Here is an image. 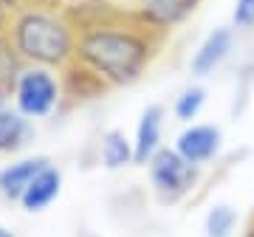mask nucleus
Here are the masks:
<instances>
[{"instance_id":"nucleus-1","label":"nucleus","mask_w":254,"mask_h":237,"mask_svg":"<svg viewBox=\"0 0 254 237\" xmlns=\"http://www.w3.org/2000/svg\"><path fill=\"white\" fill-rule=\"evenodd\" d=\"M76 23L73 62L96 73L110 91H122L144 79L167 40L110 0H68Z\"/></svg>"},{"instance_id":"nucleus-2","label":"nucleus","mask_w":254,"mask_h":237,"mask_svg":"<svg viewBox=\"0 0 254 237\" xmlns=\"http://www.w3.org/2000/svg\"><path fill=\"white\" fill-rule=\"evenodd\" d=\"M6 37L23 65L65 71L76 54V23L68 0H28L9 17Z\"/></svg>"},{"instance_id":"nucleus-3","label":"nucleus","mask_w":254,"mask_h":237,"mask_svg":"<svg viewBox=\"0 0 254 237\" xmlns=\"http://www.w3.org/2000/svg\"><path fill=\"white\" fill-rule=\"evenodd\" d=\"M9 105L28 121L60 116L63 110H68L63 71L43 65H23L9 88Z\"/></svg>"},{"instance_id":"nucleus-4","label":"nucleus","mask_w":254,"mask_h":237,"mask_svg":"<svg viewBox=\"0 0 254 237\" xmlns=\"http://www.w3.org/2000/svg\"><path fill=\"white\" fill-rule=\"evenodd\" d=\"M147 183H150V192L153 198L161 206H175V203H184L192 192L198 189L200 175L203 170L195 164H190L184 155H178L173 144L161 147L158 153L147 161Z\"/></svg>"},{"instance_id":"nucleus-5","label":"nucleus","mask_w":254,"mask_h":237,"mask_svg":"<svg viewBox=\"0 0 254 237\" xmlns=\"http://www.w3.org/2000/svg\"><path fill=\"white\" fill-rule=\"evenodd\" d=\"M200 3L203 0H130L122 9L144 28H150L153 34L167 40L198 11Z\"/></svg>"},{"instance_id":"nucleus-6","label":"nucleus","mask_w":254,"mask_h":237,"mask_svg":"<svg viewBox=\"0 0 254 237\" xmlns=\"http://www.w3.org/2000/svg\"><path fill=\"white\" fill-rule=\"evenodd\" d=\"M173 147L190 164L206 170L223 153V130L212 121H192V124H184L178 130V136L173 138Z\"/></svg>"},{"instance_id":"nucleus-7","label":"nucleus","mask_w":254,"mask_h":237,"mask_svg":"<svg viewBox=\"0 0 254 237\" xmlns=\"http://www.w3.org/2000/svg\"><path fill=\"white\" fill-rule=\"evenodd\" d=\"M237 48V31L232 26H218L212 28L203 40L198 43V48L190 57V73L195 79H206L212 73H218L223 65L229 62V57Z\"/></svg>"},{"instance_id":"nucleus-8","label":"nucleus","mask_w":254,"mask_h":237,"mask_svg":"<svg viewBox=\"0 0 254 237\" xmlns=\"http://www.w3.org/2000/svg\"><path fill=\"white\" fill-rule=\"evenodd\" d=\"M51 164L48 155H14L6 164L0 167V198L6 203H20L23 192L28 189V183L37 178L40 170H46Z\"/></svg>"},{"instance_id":"nucleus-9","label":"nucleus","mask_w":254,"mask_h":237,"mask_svg":"<svg viewBox=\"0 0 254 237\" xmlns=\"http://www.w3.org/2000/svg\"><path fill=\"white\" fill-rule=\"evenodd\" d=\"M164 124H167V108L164 105H147L141 110V116L136 118L133 127V153H136V164L147 167V161L153 158L164 144Z\"/></svg>"},{"instance_id":"nucleus-10","label":"nucleus","mask_w":254,"mask_h":237,"mask_svg":"<svg viewBox=\"0 0 254 237\" xmlns=\"http://www.w3.org/2000/svg\"><path fill=\"white\" fill-rule=\"evenodd\" d=\"M63 186H65V175L63 170L51 161L46 170H40L37 178L28 183V189L23 192V198H20V209L28 212V215H40V212H46L51 203H57V198L63 195Z\"/></svg>"},{"instance_id":"nucleus-11","label":"nucleus","mask_w":254,"mask_h":237,"mask_svg":"<svg viewBox=\"0 0 254 237\" xmlns=\"http://www.w3.org/2000/svg\"><path fill=\"white\" fill-rule=\"evenodd\" d=\"M31 141H34V121H28L11 105H3L0 108V158L23 155Z\"/></svg>"},{"instance_id":"nucleus-12","label":"nucleus","mask_w":254,"mask_h":237,"mask_svg":"<svg viewBox=\"0 0 254 237\" xmlns=\"http://www.w3.org/2000/svg\"><path fill=\"white\" fill-rule=\"evenodd\" d=\"M96 161H99L102 170H108V173H122L127 167H133L136 164L133 138L119 127L105 130L99 136V141H96Z\"/></svg>"},{"instance_id":"nucleus-13","label":"nucleus","mask_w":254,"mask_h":237,"mask_svg":"<svg viewBox=\"0 0 254 237\" xmlns=\"http://www.w3.org/2000/svg\"><path fill=\"white\" fill-rule=\"evenodd\" d=\"M63 82H65V99H68V108H76V105H85V102H93L110 93V88L102 82L96 73H91L88 68H82L79 62H71L63 71Z\"/></svg>"},{"instance_id":"nucleus-14","label":"nucleus","mask_w":254,"mask_h":237,"mask_svg":"<svg viewBox=\"0 0 254 237\" xmlns=\"http://www.w3.org/2000/svg\"><path fill=\"white\" fill-rule=\"evenodd\" d=\"M206 99H209L206 88L198 85V82H192V85H187L184 91H178V96H175L173 105H170V113H173L175 121H181V124H192V121H198V116L203 113Z\"/></svg>"},{"instance_id":"nucleus-15","label":"nucleus","mask_w":254,"mask_h":237,"mask_svg":"<svg viewBox=\"0 0 254 237\" xmlns=\"http://www.w3.org/2000/svg\"><path fill=\"white\" fill-rule=\"evenodd\" d=\"M237 220L240 215L232 203H212L203 215V237H235Z\"/></svg>"},{"instance_id":"nucleus-16","label":"nucleus","mask_w":254,"mask_h":237,"mask_svg":"<svg viewBox=\"0 0 254 237\" xmlns=\"http://www.w3.org/2000/svg\"><path fill=\"white\" fill-rule=\"evenodd\" d=\"M20 68H23V59L11 48L9 37L0 34V82L6 85V88H11V82H14V76L20 73Z\"/></svg>"},{"instance_id":"nucleus-17","label":"nucleus","mask_w":254,"mask_h":237,"mask_svg":"<svg viewBox=\"0 0 254 237\" xmlns=\"http://www.w3.org/2000/svg\"><path fill=\"white\" fill-rule=\"evenodd\" d=\"M232 28L237 34H246L254 28V0H235L232 6Z\"/></svg>"},{"instance_id":"nucleus-18","label":"nucleus","mask_w":254,"mask_h":237,"mask_svg":"<svg viewBox=\"0 0 254 237\" xmlns=\"http://www.w3.org/2000/svg\"><path fill=\"white\" fill-rule=\"evenodd\" d=\"M28 0H0V9L9 11V14H14V11L20 9V6H26Z\"/></svg>"},{"instance_id":"nucleus-19","label":"nucleus","mask_w":254,"mask_h":237,"mask_svg":"<svg viewBox=\"0 0 254 237\" xmlns=\"http://www.w3.org/2000/svg\"><path fill=\"white\" fill-rule=\"evenodd\" d=\"M9 17H11L9 11H3V9H0V34H6V26H9Z\"/></svg>"},{"instance_id":"nucleus-20","label":"nucleus","mask_w":254,"mask_h":237,"mask_svg":"<svg viewBox=\"0 0 254 237\" xmlns=\"http://www.w3.org/2000/svg\"><path fill=\"white\" fill-rule=\"evenodd\" d=\"M3 105H9V88L0 82V108H3Z\"/></svg>"},{"instance_id":"nucleus-21","label":"nucleus","mask_w":254,"mask_h":237,"mask_svg":"<svg viewBox=\"0 0 254 237\" xmlns=\"http://www.w3.org/2000/svg\"><path fill=\"white\" fill-rule=\"evenodd\" d=\"M0 237H17V232H11V229L6 226L3 220H0Z\"/></svg>"},{"instance_id":"nucleus-22","label":"nucleus","mask_w":254,"mask_h":237,"mask_svg":"<svg viewBox=\"0 0 254 237\" xmlns=\"http://www.w3.org/2000/svg\"><path fill=\"white\" fill-rule=\"evenodd\" d=\"M246 237H254V215H252V223H249V232H246Z\"/></svg>"},{"instance_id":"nucleus-23","label":"nucleus","mask_w":254,"mask_h":237,"mask_svg":"<svg viewBox=\"0 0 254 237\" xmlns=\"http://www.w3.org/2000/svg\"><path fill=\"white\" fill-rule=\"evenodd\" d=\"M79 237H96V235H91V232H85V235H79Z\"/></svg>"}]
</instances>
